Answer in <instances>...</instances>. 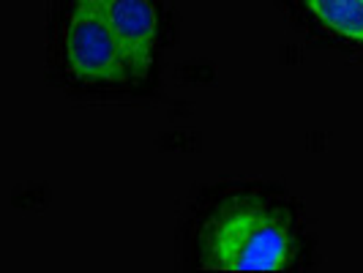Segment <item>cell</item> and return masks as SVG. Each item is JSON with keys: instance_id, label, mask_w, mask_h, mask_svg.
<instances>
[{"instance_id": "1", "label": "cell", "mask_w": 363, "mask_h": 273, "mask_svg": "<svg viewBox=\"0 0 363 273\" xmlns=\"http://www.w3.org/2000/svg\"><path fill=\"white\" fill-rule=\"evenodd\" d=\"M292 252L290 216L259 197L218 202L200 230V265L208 271H281Z\"/></svg>"}, {"instance_id": "2", "label": "cell", "mask_w": 363, "mask_h": 273, "mask_svg": "<svg viewBox=\"0 0 363 273\" xmlns=\"http://www.w3.org/2000/svg\"><path fill=\"white\" fill-rule=\"evenodd\" d=\"M63 55L69 74L82 85H123L131 79L126 55L93 0H72Z\"/></svg>"}, {"instance_id": "3", "label": "cell", "mask_w": 363, "mask_h": 273, "mask_svg": "<svg viewBox=\"0 0 363 273\" xmlns=\"http://www.w3.org/2000/svg\"><path fill=\"white\" fill-rule=\"evenodd\" d=\"M126 55L131 79H145L159 41V11L150 0H93Z\"/></svg>"}, {"instance_id": "4", "label": "cell", "mask_w": 363, "mask_h": 273, "mask_svg": "<svg viewBox=\"0 0 363 273\" xmlns=\"http://www.w3.org/2000/svg\"><path fill=\"white\" fill-rule=\"evenodd\" d=\"M330 33L363 44V0H301Z\"/></svg>"}]
</instances>
